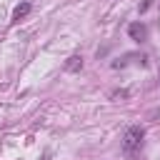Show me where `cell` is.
Segmentation results:
<instances>
[{
    "label": "cell",
    "instance_id": "obj_4",
    "mask_svg": "<svg viewBox=\"0 0 160 160\" xmlns=\"http://www.w3.org/2000/svg\"><path fill=\"white\" fill-rule=\"evenodd\" d=\"M28 12H30V2H28V0H22V2H20V5L12 10V22H20V20H22Z\"/></svg>",
    "mask_w": 160,
    "mask_h": 160
},
{
    "label": "cell",
    "instance_id": "obj_2",
    "mask_svg": "<svg viewBox=\"0 0 160 160\" xmlns=\"http://www.w3.org/2000/svg\"><path fill=\"white\" fill-rule=\"evenodd\" d=\"M128 35H130L135 42H142V40L148 38V28H145L142 22H130V25H128Z\"/></svg>",
    "mask_w": 160,
    "mask_h": 160
},
{
    "label": "cell",
    "instance_id": "obj_1",
    "mask_svg": "<svg viewBox=\"0 0 160 160\" xmlns=\"http://www.w3.org/2000/svg\"><path fill=\"white\" fill-rule=\"evenodd\" d=\"M142 138H145V130L140 125H130L125 130V135H122V152L128 158H135L138 150L142 148Z\"/></svg>",
    "mask_w": 160,
    "mask_h": 160
},
{
    "label": "cell",
    "instance_id": "obj_5",
    "mask_svg": "<svg viewBox=\"0 0 160 160\" xmlns=\"http://www.w3.org/2000/svg\"><path fill=\"white\" fill-rule=\"evenodd\" d=\"M125 98H130L128 90H112V92H110V100H115V102H118V100H125Z\"/></svg>",
    "mask_w": 160,
    "mask_h": 160
},
{
    "label": "cell",
    "instance_id": "obj_6",
    "mask_svg": "<svg viewBox=\"0 0 160 160\" xmlns=\"http://www.w3.org/2000/svg\"><path fill=\"white\" fill-rule=\"evenodd\" d=\"M150 5H152V0H145V2H142V5H140V12H145V10H148V8H150Z\"/></svg>",
    "mask_w": 160,
    "mask_h": 160
},
{
    "label": "cell",
    "instance_id": "obj_3",
    "mask_svg": "<svg viewBox=\"0 0 160 160\" xmlns=\"http://www.w3.org/2000/svg\"><path fill=\"white\" fill-rule=\"evenodd\" d=\"M65 70H68V72H80V70H82V58H80V55H70V58L65 60Z\"/></svg>",
    "mask_w": 160,
    "mask_h": 160
}]
</instances>
